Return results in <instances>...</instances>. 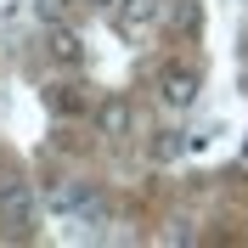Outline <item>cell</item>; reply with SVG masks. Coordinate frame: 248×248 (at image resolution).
Wrapping results in <instances>:
<instances>
[{
	"label": "cell",
	"instance_id": "cell-6",
	"mask_svg": "<svg viewBox=\"0 0 248 248\" xmlns=\"http://www.w3.org/2000/svg\"><path fill=\"white\" fill-rule=\"evenodd\" d=\"M192 147V136H181V130H158V141H153V158L158 164H175V158Z\"/></svg>",
	"mask_w": 248,
	"mask_h": 248
},
{
	"label": "cell",
	"instance_id": "cell-8",
	"mask_svg": "<svg viewBox=\"0 0 248 248\" xmlns=\"http://www.w3.org/2000/svg\"><path fill=\"white\" fill-rule=\"evenodd\" d=\"M0 186H6V181H0Z\"/></svg>",
	"mask_w": 248,
	"mask_h": 248
},
{
	"label": "cell",
	"instance_id": "cell-2",
	"mask_svg": "<svg viewBox=\"0 0 248 248\" xmlns=\"http://www.w3.org/2000/svg\"><path fill=\"white\" fill-rule=\"evenodd\" d=\"M0 220L6 226H29L34 220V186L29 181H6L0 186Z\"/></svg>",
	"mask_w": 248,
	"mask_h": 248
},
{
	"label": "cell",
	"instance_id": "cell-1",
	"mask_svg": "<svg viewBox=\"0 0 248 248\" xmlns=\"http://www.w3.org/2000/svg\"><path fill=\"white\" fill-rule=\"evenodd\" d=\"M158 102L170 113H186L198 102V74H192V68H164V74H158Z\"/></svg>",
	"mask_w": 248,
	"mask_h": 248
},
{
	"label": "cell",
	"instance_id": "cell-7",
	"mask_svg": "<svg viewBox=\"0 0 248 248\" xmlns=\"http://www.w3.org/2000/svg\"><path fill=\"white\" fill-rule=\"evenodd\" d=\"M40 17H46V23H62V17H68V0H40Z\"/></svg>",
	"mask_w": 248,
	"mask_h": 248
},
{
	"label": "cell",
	"instance_id": "cell-3",
	"mask_svg": "<svg viewBox=\"0 0 248 248\" xmlns=\"http://www.w3.org/2000/svg\"><path fill=\"white\" fill-rule=\"evenodd\" d=\"M46 51L62 62V68H79V62H85V40H79V34L68 29V23H51V40H46Z\"/></svg>",
	"mask_w": 248,
	"mask_h": 248
},
{
	"label": "cell",
	"instance_id": "cell-4",
	"mask_svg": "<svg viewBox=\"0 0 248 248\" xmlns=\"http://www.w3.org/2000/svg\"><path fill=\"white\" fill-rule=\"evenodd\" d=\"M130 119H136V113H130V102H124V96H108V102H102V108H96V130H102V136H130Z\"/></svg>",
	"mask_w": 248,
	"mask_h": 248
},
{
	"label": "cell",
	"instance_id": "cell-5",
	"mask_svg": "<svg viewBox=\"0 0 248 248\" xmlns=\"http://www.w3.org/2000/svg\"><path fill=\"white\" fill-rule=\"evenodd\" d=\"M158 12H164V0H119V29L136 34L147 23H158Z\"/></svg>",
	"mask_w": 248,
	"mask_h": 248
}]
</instances>
